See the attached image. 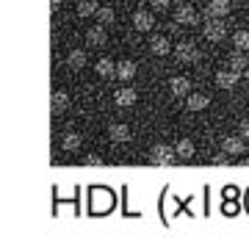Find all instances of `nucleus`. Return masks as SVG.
I'll use <instances>...</instances> for the list:
<instances>
[{
  "label": "nucleus",
  "instance_id": "obj_1",
  "mask_svg": "<svg viewBox=\"0 0 249 249\" xmlns=\"http://www.w3.org/2000/svg\"><path fill=\"white\" fill-rule=\"evenodd\" d=\"M89 208L94 213H108V211L114 208V194L106 191V188H94L89 194Z\"/></svg>",
  "mask_w": 249,
  "mask_h": 249
},
{
  "label": "nucleus",
  "instance_id": "obj_2",
  "mask_svg": "<svg viewBox=\"0 0 249 249\" xmlns=\"http://www.w3.org/2000/svg\"><path fill=\"white\" fill-rule=\"evenodd\" d=\"M175 158H178V152H175V147H169V144H155L150 150V160L155 166H172Z\"/></svg>",
  "mask_w": 249,
  "mask_h": 249
},
{
  "label": "nucleus",
  "instance_id": "obj_3",
  "mask_svg": "<svg viewBox=\"0 0 249 249\" xmlns=\"http://www.w3.org/2000/svg\"><path fill=\"white\" fill-rule=\"evenodd\" d=\"M202 34H205V39H208V42H222L224 34H227V28H224V22L219 17H211L208 22H205Z\"/></svg>",
  "mask_w": 249,
  "mask_h": 249
},
{
  "label": "nucleus",
  "instance_id": "obj_4",
  "mask_svg": "<svg viewBox=\"0 0 249 249\" xmlns=\"http://www.w3.org/2000/svg\"><path fill=\"white\" fill-rule=\"evenodd\" d=\"M108 139H111L114 144H127L130 139H133V133H130V127H127V124L114 122L111 127H108Z\"/></svg>",
  "mask_w": 249,
  "mask_h": 249
},
{
  "label": "nucleus",
  "instance_id": "obj_5",
  "mask_svg": "<svg viewBox=\"0 0 249 249\" xmlns=\"http://www.w3.org/2000/svg\"><path fill=\"white\" fill-rule=\"evenodd\" d=\"M133 28H136V31H142V34L152 31V28H155V17H152V11H133Z\"/></svg>",
  "mask_w": 249,
  "mask_h": 249
},
{
  "label": "nucleus",
  "instance_id": "obj_6",
  "mask_svg": "<svg viewBox=\"0 0 249 249\" xmlns=\"http://www.w3.org/2000/svg\"><path fill=\"white\" fill-rule=\"evenodd\" d=\"M175 55H178V61H183V64H191V61H196V47H194V42H178V47H175Z\"/></svg>",
  "mask_w": 249,
  "mask_h": 249
},
{
  "label": "nucleus",
  "instance_id": "obj_7",
  "mask_svg": "<svg viewBox=\"0 0 249 249\" xmlns=\"http://www.w3.org/2000/svg\"><path fill=\"white\" fill-rule=\"evenodd\" d=\"M150 53L152 55H169L172 53V42L163 34H155L150 39Z\"/></svg>",
  "mask_w": 249,
  "mask_h": 249
},
{
  "label": "nucleus",
  "instance_id": "obj_8",
  "mask_svg": "<svg viewBox=\"0 0 249 249\" xmlns=\"http://www.w3.org/2000/svg\"><path fill=\"white\" fill-rule=\"evenodd\" d=\"M238 72L235 70H222V72H216V86L219 89H235L238 86Z\"/></svg>",
  "mask_w": 249,
  "mask_h": 249
},
{
  "label": "nucleus",
  "instance_id": "obj_9",
  "mask_svg": "<svg viewBox=\"0 0 249 249\" xmlns=\"http://www.w3.org/2000/svg\"><path fill=\"white\" fill-rule=\"evenodd\" d=\"M222 150L227 152V155H244V150H247V142L241 139V136H227L222 142Z\"/></svg>",
  "mask_w": 249,
  "mask_h": 249
},
{
  "label": "nucleus",
  "instance_id": "obj_10",
  "mask_svg": "<svg viewBox=\"0 0 249 249\" xmlns=\"http://www.w3.org/2000/svg\"><path fill=\"white\" fill-rule=\"evenodd\" d=\"M230 70H235L238 75L249 78V58L244 55V50H235V53L230 55Z\"/></svg>",
  "mask_w": 249,
  "mask_h": 249
},
{
  "label": "nucleus",
  "instance_id": "obj_11",
  "mask_svg": "<svg viewBox=\"0 0 249 249\" xmlns=\"http://www.w3.org/2000/svg\"><path fill=\"white\" fill-rule=\"evenodd\" d=\"M169 89L175 97H188V91H191V83H188V78H183V75H178V78L169 80Z\"/></svg>",
  "mask_w": 249,
  "mask_h": 249
},
{
  "label": "nucleus",
  "instance_id": "obj_12",
  "mask_svg": "<svg viewBox=\"0 0 249 249\" xmlns=\"http://www.w3.org/2000/svg\"><path fill=\"white\" fill-rule=\"evenodd\" d=\"M230 14V0H208V17H219Z\"/></svg>",
  "mask_w": 249,
  "mask_h": 249
},
{
  "label": "nucleus",
  "instance_id": "obj_13",
  "mask_svg": "<svg viewBox=\"0 0 249 249\" xmlns=\"http://www.w3.org/2000/svg\"><path fill=\"white\" fill-rule=\"evenodd\" d=\"M94 72H97L100 78H114L116 75V64L108 58V55H103L97 64H94Z\"/></svg>",
  "mask_w": 249,
  "mask_h": 249
},
{
  "label": "nucleus",
  "instance_id": "obj_14",
  "mask_svg": "<svg viewBox=\"0 0 249 249\" xmlns=\"http://www.w3.org/2000/svg\"><path fill=\"white\" fill-rule=\"evenodd\" d=\"M106 25H94V28H89V34H86V42L89 45H94V47H103L106 45Z\"/></svg>",
  "mask_w": 249,
  "mask_h": 249
},
{
  "label": "nucleus",
  "instance_id": "obj_15",
  "mask_svg": "<svg viewBox=\"0 0 249 249\" xmlns=\"http://www.w3.org/2000/svg\"><path fill=\"white\" fill-rule=\"evenodd\" d=\"M175 19H178L180 25H194V22H196V11L191 9V6H178Z\"/></svg>",
  "mask_w": 249,
  "mask_h": 249
},
{
  "label": "nucleus",
  "instance_id": "obj_16",
  "mask_svg": "<svg viewBox=\"0 0 249 249\" xmlns=\"http://www.w3.org/2000/svg\"><path fill=\"white\" fill-rule=\"evenodd\" d=\"M136 100H139V94H136L133 89H119V91H114V103H116V106H122V108L133 106Z\"/></svg>",
  "mask_w": 249,
  "mask_h": 249
},
{
  "label": "nucleus",
  "instance_id": "obj_17",
  "mask_svg": "<svg viewBox=\"0 0 249 249\" xmlns=\"http://www.w3.org/2000/svg\"><path fill=\"white\" fill-rule=\"evenodd\" d=\"M114 78H119V80L136 78V64L133 61H119V64H116V75H114Z\"/></svg>",
  "mask_w": 249,
  "mask_h": 249
},
{
  "label": "nucleus",
  "instance_id": "obj_18",
  "mask_svg": "<svg viewBox=\"0 0 249 249\" xmlns=\"http://www.w3.org/2000/svg\"><path fill=\"white\" fill-rule=\"evenodd\" d=\"M67 67H72V70H83V67H86V53H83V50H70V55H67Z\"/></svg>",
  "mask_w": 249,
  "mask_h": 249
},
{
  "label": "nucleus",
  "instance_id": "obj_19",
  "mask_svg": "<svg viewBox=\"0 0 249 249\" xmlns=\"http://www.w3.org/2000/svg\"><path fill=\"white\" fill-rule=\"evenodd\" d=\"M97 6H100L97 0H80L78 3V17H83V19L94 17V14H97Z\"/></svg>",
  "mask_w": 249,
  "mask_h": 249
},
{
  "label": "nucleus",
  "instance_id": "obj_20",
  "mask_svg": "<svg viewBox=\"0 0 249 249\" xmlns=\"http://www.w3.org/2000/svg\"><path fill=\"white\" fill-rule=\"evenodd\" d=\"M208 103H211V100L205 97V94H188L186 108L188 111H202V108H208Z\"/></svg>",
  "mask_w": 249,
  "mask_h": 249
},
{
  "label": "nucleus",
  "instance_id": "obj_21",
  "mask_svg": "<svg viewBox=\"0 0 249 249\" xmlns=\"http://www.w3.org/2000/svg\"><path fill=\"white\" fill-rule=\"evenodd\" d=\"M67 108H70V94H67V91H55L53 94V111L55 114H64Z\"/></svg>",
  "mask_w": 249,
  "mask_h": 249
},
{
  "label": "nucleus",
  "instance_id": "obj_22",
  "mask_svg": "<svg viewBox=\"0 0 249 249\" xmlns=\"http://www.w3.org/2000/svg\"><path fill=\"white\" fill-rule=\"evenodd\" d=\"M175 152H178L180 158H194V142L191 139H180L178 142V147H175Z\"/></svg>",
  "mask_w": 249,
  "mask_h": 249
},
{
  "label": "nucleus",
  "instance_id": "obj_23",
  "mask_svg": "<svg viewBox=\"0 0 249 249\" xmlns=\"http://www.w3.org/2000/svg\"><path fill=\"white\" fill-rule=\"evenodd\" d=\"M94 17H97L100 25H111L116 19V14H114V9H108V6H97V14H94Z\"/></svg>",
  "mask_w": 249,
  "mask_h": 249
},
{
  "label": "nucleus",
  "instance_id": "obj_24",
  "mask_svg": "<svg viewBox=\"0 0 249 249\" xmlns=\"http://www.w3.org/2000/svg\"><path fill=\"white\" fill-rule=\"evenodd\" d=\"M61 147L67 152H75L80 147V136L78 133H64V139H61Z\"/></svg>",
  "mask_w": 249,
  "mask_h": 249
},
{
  "label": "nucleus",
  "instance_id": "obj_25",
  "mask_svg": "<svg viewBox=\"0 0 249 249\" xmlns=\"http://www.w3.org/2000/svg\"><path fill=\"white\" fill-rule=\"evenodd\" d=\"M232 45H235V50H249V31L232 34Z\"/></svg>",
  "mask_w": 249,
  "mask_h": 249
},
{
  "label": "nucleus",
  "instance_id": "obj_26",
  "mask_svg": "<svg viewBox=\"0 0 249 249\" xmlns=\"http://www.w3.org/2000/svg\"><path fill=\"white\" fill-rule=\"evenodd\" d=\"M238 136L244 139V142H249V116L238 122Z\"/></svg>",
  "mask_w": 249,
  "mask_h": 249
},
{
  "label": "nucleus",
  "instance_id": "obj_27",
  "mask_svg": "<svg viewBox=\"0 0 249 249\" xmlns=\"http://www.w3.org/2000/svg\"><path fill=\"white\" fill-rule=\"evenodd\" d=\"M150 6L155 11H169V0H150Z\"/></svg>",
  "mask_w": 249,
  "mask_h": 249
},
{
  "label": "nucleus",
  "instance_id": "obj_28",
  "mask_svg": "<svg viewBox=\"0 0 249 249\" xmlns=\"http://www.w3.org/2000/svg\"><path fill=\"white\" fill-rule=\"evenodd\" d=\"M86 166L97 169V166H103V158H100V155H86Z\"/></svg>",
  "mask_w": 249,
  "mask_h": 249
},
{
  "label": "nucleus",
  "instance_id": "obj_29",
  "mask_svg": "<svg viewBox=\"0 0 249 249\" xmlns=\"http://www.w3.org/2000/svg\"><path fill=\"white\" fill-rule=\"evenodd\" d=\"M213 163L216 166H227V152H219V155L213 158Z\"/></svg>",
  "mask_w": 249,
  "mask_h": 249
},
{
  "label": "nucleus",
  "instance_id": "obj_30",
  "mask_svg": "<svg viewBox=\"0 0 249 249\" xmlns=\"http://www.w3.org/2000/svg\"><path fill=\"white\" fill-rule=\"evenodd\" d=\"M224 196H227V199H235V196H238V188H235V186H227V188H224Z\"/></svg>",
  "mask_w": 249,
  "mask_h": 249
},
{
  "label": "nucleus",
  "instance_id": "obj_31",
  "mask_svg": "<svg viewBox=\"0 0 249 249\" xmlns=\"http://www.w3.org/2000/svg\"><path fill=\"white\" fill-rule=\"evenodd\" d=\"M224 213H227V216H235V213H238V205L227 202V205H224Z\"/></svg>",
  "mask_w": 249,
  "mask_h": 249
},
{
  "label": "nucleus",
  "instance_id": "obj_32",
  "mask_svg": "<svg viewBox=\"0 0 249 249\" xmlns=\"http://www.w3.org/2000/svg\"><path fill=\"white\" fill-rule=\"evenodd\" d=\"M247 211H249V194H247Z\"/></svg>",
  "mask_w": 249,
  "mask_h": 249
}]
</instances>
